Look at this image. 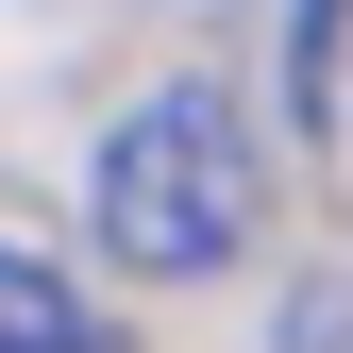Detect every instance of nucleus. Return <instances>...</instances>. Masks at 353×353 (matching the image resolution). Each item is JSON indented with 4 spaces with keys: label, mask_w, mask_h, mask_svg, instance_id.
<instances>
[{
    "label": "nucleus",
    "mask_w": 353,
    "mask_h": 353,
    "mask_svg": "<svg viewBox=\"0 0 353 353\" xmlns=\"http://www.w3.org/2000/svg\"><path fill=\"white\" fill-rule=\"evenodd\" d=\"M236 236H252V118L219 84H152L101 135V252L152 286H202L236 270Z\"/></svg>",
    "instance_id": "obj_1"
},
{
    "label": "nucleus",
    "mask_w": 353,
    "mask_h": 353,
    "mask_svg": "<svg viewBox=\"0 0 353 353\" xmlns=\"http://www.w3.org/2000/svg\"><path fill=\"white\" fill-rule=\"evenodd\" d=\"M0 353H84V320H68V270H51V252H0Z\"/></svg>",
    "instance_id": "obj_2"
}]
</instances>
